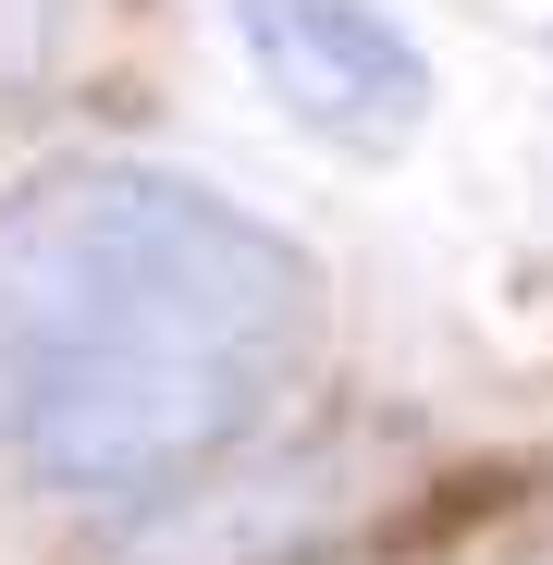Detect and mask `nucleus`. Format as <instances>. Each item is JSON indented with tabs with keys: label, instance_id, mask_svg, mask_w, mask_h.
<instances>
[{
	"label": "nucleus",
	"instance_id": "nucleus-1",
	"mask_svg": "<svg viewBox=\"0 0 553 565\" xmlns=\"http://www.w3.org/2000/svg\"><path fill=\"white\" fill-rule=\"evenodd\" d=\"M320 369V258L160 160L0 184V455L86 504L234 467Z\"/></svg>",
	"mask_w": 553,
	"mask_h": 565
},
{
	"label": "nucleus",
	"instance_id": "nucleus-2",
	"mask_svg": "<svg viewBox=\"0 0 553 565\" xmlns=\"http://www.w3.org/2000/svg\"><path fill=\"white\" fill-rule=\"evenodd\" d=\"M234 38L258 86L284 99L320 148L394 160L430 124V50L382 13V0H234Z\"/></svg>",
	"mask_w": 553,
	"mask_h": 565
}]
</instances>
